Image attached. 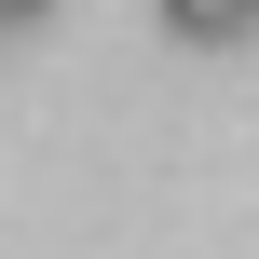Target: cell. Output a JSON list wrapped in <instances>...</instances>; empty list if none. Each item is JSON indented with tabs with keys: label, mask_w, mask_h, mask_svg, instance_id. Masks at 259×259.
I'll use <instances>...</instances> for the list:
<instances>
[{
	"label": "cell",
	"mask_w": 259,
	"mask_h": 259,
	"mask_svg": "<svg viewBox=\"0 0 259 259\" xmlns=\"http://www.w3.org/2000/svg\"><path fill=\"white\" fill-rule=\"evenodd\" d=\"M178 41H259V0H164Z\"/></svg>",
	"instance_id": "1"
},
{
	"label": "cell",
	"mask_w": 259,
	"mask_h": 259,
	"mask_svg": "<svg viewBox=\"0 0 259 259\" xmlns=\"http://www.w3.org/2000/svg\"><path fill=\"white\" fill-rule=\"evenodd\" d=\"M14 27H27V0H0V41H14Z\"/></svg>",
	"instance_id": "2"
}]
</instances>
